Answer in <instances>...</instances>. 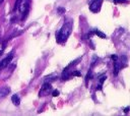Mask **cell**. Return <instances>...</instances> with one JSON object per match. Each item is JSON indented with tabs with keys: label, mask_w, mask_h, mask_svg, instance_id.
<instances>
[{
	"label": "cell",
	"mask_w": 130,
	"mask_h": 116,
	"mask_svg": "<svg viewBox=\"0 0 130 116\" xmlns=\"http://www.w3.org/2000/svg\"><path fill=\"white\" fill-rule=\"evenodd\" d=\"M71 28H72V25H71V22H67V23H64V25L61 27V30L59 31L58 34H56V39L59 43H63L67 40V38L69 37V35L71 34Z\"/></svg>",
	"instance_id": "6da1fadb"
},
{
	"label": "cell",
	"mask_w": 130,
	"mask_h": 116,
	"mask_svg": "<svg viewBox=\"0 0 130 116\" xmlns=\"http://www.w3.org/2000/svg\"><path fill=\"white\" fill-rule=\"evenodd\" d=\"M17 9L22 14V18H24V14H26L29 9V0H20Z\"/></svg>",
	"instance_id": "7a4b0ae2"
},
{
	"label": "cell",
	"mask_w": 130,
	"mask_h": 116,
	"mask_svg": "<svg viewBox=\"0 0 130 116\" xmlns=\"http://www.w3.org/2000/svg\"><path fill=\"white\" fill-rule=\"evenodd\" d=\"M102 2H103V0H92L91 3L89 4V9H90L92 12H98V11H100L101 6H102Z\"/></svg>",
	"instance_id": "3957f363"
},
{
	"label": "cell",
	"mask_w": 130,
	"mask_h": 116,
	"mask_svg": "<svg viewBox=\"0 0 130 116\" xmlns=\"http://www.w3.org/2000/svg\"><path fill=\"white\" fill-rule=\"evenodd\" d=\"M51 90H52V86H51L50 83H48V82L44 83V85L42 86V89H41V91H40V97H41V96H46V95H48Z\"/></svg>",
	"instance_id": "277c9868"
},
{
	"label": "cell",
	"mask_w": 130,
	"mask_h": 116,
	"mask_svg": "<svg viewBox=\"0 0 130 116\" xmlns=\"http://www.w3.org/2000/svg\"><path fill=\"white\" fill-rule=\"evenodd\" d=\"M10 93V88L9 86H1L0 88V99H3L5 98L8 94Z\"/></svg>",
	"instance_id": "5b68a950"
},
{
	"label": "cell",
	"mask_w": 130,
	"mask_h": 116,
	"mask_svg": "<svg viewBox=\"0 0 130 116\" xmlns=\"http://www.w3.org/2000/svg\"><path fill=\"white\" fill-rule=\"evenodd\" d=\"M12 58H13V55H12V54H10L8 57H6L4 60H2V62L0 63V66H1L2 68H5V67H6V66H8V64L11 62Z\"/></svg>",
	"instance_id": "8992f818"
},
{
	"label": "cell",
	"mask_w": 130,
	"mask_h": 116,
	"mask_svg": "<svg viewBox=\"0 0 130 116\" xmlns=\"http://www.w3.org/2000/svg\"><path fill=\"white\" fill-rule=\"evenodd\" d=\"M121 67H122V65H121L120 61H118L117 59H115V60H114V74H115V75H117V74L119 73Z\"/></svg>",
	"instance_id": "52a82bcc"
},
{
	"label": "cell",
	"mask_w": 130,
	"mask_h": 116,
	"mask_svg": "<svg viewBox=\"0 0 130 116\" xmlns=\"http://www.w3.org/2000/svg\"><path fill=\"white\" fill-rule=\"evenodd\" d=\"M11 101H12V103H13L14 105H16V106H18V105L20 104V99H19V97H18L17 95H13V96L11 97Z\"/></svg>",
	"instance_id": "ba28073f"
},
{
	"label": "cell",
	"mask_w": 130,
	"mask_h": 116,
	"mask_svg": "<svg viewBox=\"0 0 130 116\" xmlns=\"http://www.w3.org/2000/svg\"><path fill=\"white\" fill-rule=\"evenodd\" d=\"M5 48H6V41H0V56L3 54Z\"/></svg>",
	"instance_id": "9c48e42d"
},
{
	"label": "cell",
	"mask_w": 130,
	"mask_h": 116,
	"mask_svg": "<svg viewBox=\"0 0 130 116\" xmlns=\"http://www.w3.org/2000/svg\"><path fill=\"white\" fill-rule=\"evenodd\" d=\"M106 78H107V77H106V75H102V76L100 77V79H99V89H102L103 82H104V80H105Z\"/></svg>",
	"instance_id": "30bf717a"
},
{
	"label": "cell",
	"mask_w": 130,
	"mask_h": 116,
	"mask_svg": "<svg viewBox=\"0 0 130 116\" xmlns=\"http://www.w3.org/2000/svg\"><path fill=\"white\" fill-rule=\"evenodd\" d=\"M94 34L95 35H98L99 37H101L102 39H106L107 37H106V35L104 34V33H102V32H100V31H94Z\"/></svg>",
	"instance_id": "8fae6325"
},
{
	"label": "cell",
	"mask_w": 130,
	"mask_h": 116,
	"mask_svg": "<svg viewBox=\"0 0 130 116\" xmlns=\"http://www.w3.org/2000/svg\"><path fill=\"white\" fill-rule=\"evenodd\" d=\"M58 95H59V91H54V92H53V96H54V97H57Z\"/></svg>",
	"instance_id": "7c38bea8"
},
{
	"label": "cell",
	"mask_w": 130,
	"mask_h": 116,
	"mask_svg": "<svg viewBox=\"0 0 130 116\" xmlns=\"http://www.w3.org/2000/svg\"><path fill=\"white\" fill-rule=\"evenodd\" d=\"M114 2L116 3H119V2H127V0H113Z\"/></svg>",
	"instance_id": "4fadbf2b"
},
{
	"label": "cell",
	"mask_w": 130,
	"mask_h": 116,
	"mask_svg": "<svg viewBox=\"0 0 130 116\" xmlns=\"http://www.w3.org/2000/svg\"><path fill=\"white\" fill-rule=\"evenodd\" d=\"M128 111H129V107H126L125 110H124V112H125V113H128Z\"/></svg>",
	"instance_id": "5bb4252c"
},
{
	"label": "cell",
	"mask_w": 130,
	"mask_h": 116,
	"mask_svg": "<svg viewBox=\"0 0 130 116\" xmlns=\"http://www.w3.org/2000/svg\"><path fill=\"white\" fill-rule=\"evenodd\" d=\"M2 69H3V68H2L1 66H0V73H1V71H2Z\"/></svg>",
	"instance_id": "9a60e30c"
},
{
	"label": "cell",
	"mask_w": 130,
	"mask_h": 116,
	"mask_svg": "<svg viewBox=\"0 0 130 116\" xmlns=\"http://www.w3.org/2000/svg\"><path fill=\"white\" fill-rule=\"evenodd\" d=\"M2 2H3V0H0V4H1V3H2Z\"/></svg>",
	"instance_id": "2e32d148"
},
{
	"label": "cell",
	"mask_w": 130,
	"mask_h": 116,
	"mask_svg": "<svg viewBox=\"0 0 130 116\" xmlns=\"http://www.w3.org/2000/svg\"><path fill=\"white\" fill-rule=\"evenodd\" d=\"M0 35H1V27H0Z\"/></svg>",
	"instance_id": "e0dca14e"
}]
</instances>
